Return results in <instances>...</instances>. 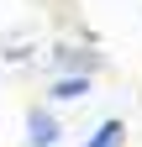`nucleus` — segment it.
<instances>
[{
	"instance_id": "4",
	"label": "nucleus",
	"mask_w": 142,
	"mask_h": 147,
	"mask_svg": "<svg viewBox=\"0 0 142 147\" xmlns=\"http://www.w3.org/2000/svg\"><path fill=\"white\" fill-rule=\"evenodd\" d=\"M121 142H126V121H121V116H105L79 147H121Z\"/></svg>"
},
{
	"instance_id": "1",
	"label": "nucleus",
	"mask_w": 142,
	"mask_h": 147,
	"mask_svg": "<svg viewBox=\"0 0 142 147\" xmlns=\"http://www.w3.org/2000/svg\"><path fill=\"white\" fill-rule=\"evenodd\" d=\"M53 68H63V74H100L105 58L95 47H79V42H58L53 47Z\"/></svg>"
},
{
	"instance_id": "3",
	"label": "nucleus",
	"mask_w": 142,
	"mask_h": 147,
	"mask_svg": "<svg viewBox=\"0 0 142 147\" xmlns=\"http://www.w3.org/2000/svg\"><path fill=\"white\" fill-rule=\"evenodd\" d=\"M95 89V74H58V79L47 84V100L53 105H68V100H84Z\"/></svg>"
},
{
	"instance_id": "2",
	"label": "nucleus",
	"mask_w": 142,
	"mask_h": 147,
	"mask_svg": "<svg viewBox=\"0 0 142 147\" xmlns=\"http://www.w3.org/2000/svg\"><path fill=\"white\" fill-rule=\"evenodd\" d=\"M63 126L53 121V110H26V147H58Z\"/></svg>"
}]
</instances>
